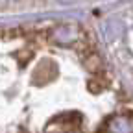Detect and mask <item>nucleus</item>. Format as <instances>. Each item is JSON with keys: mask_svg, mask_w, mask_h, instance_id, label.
Masks as SVG:
<instances>
[{"mask_svg": "<svg viewBox=\"0 0 133 133\" xmlns=\"http://www.w3.org/2000/svg\"><path fill=\"white\" fill-rule=\"evenodd\" d=\"M79 122L81 118L78 113H65L50 122L44 133H81Z\"/></svg>", "mask_w": 133, "mask_h": 133, "instance_id": "1", "label": "nucleus"}, {"mask_svg": "<svg viewBox=\"0 0 133 133\" xmlns=\"http://www.w3.org/2000/svg\"><path fill=\"white\" fill-rule=\"evenodd\" d=\"M102 131L104 133H133V113L109 116Z\"/></svg>", "mask_w": 133, "mask_h": 133, "instance_id": "2", "label": "nucleus"}, {"mask_svg": "<svg viewBox=\"0 0 133 133\" xmlns=\"http://www.w3.org/2000/svg\"><path fill=\"white\" fill-rule=\"evenodd\" d=\"M83 57H85V65H87V69L91 72H98L100 69H102V61H100V57L94 52H89V54H85Z\"/></svg>", "mask_w": 133, "mask_h": 133, "instance_id": "3", "label": "nucleus"}, {"mask_svg": "<svg viewBox=\"0 0 133 133\" xmlns=\"http://www.w3.org/2000/svg\"><path fill=\"white\" fill-rule=\"evenodd\" d=\"M96 133H104V131H102V129H100V131H96Z\"/></svg>", "mask_w": 133, "mask_h": 133, "instance_id": "4", "label": "nucleus"}]
</instances>
